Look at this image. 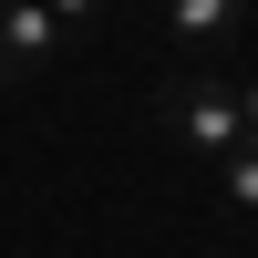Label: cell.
<instances>
[{"mask_svg": "<svg viewBox=\"0 0 258 258\" xmlns=\"http://www.w3.org/2000/svg\"><path fill=\"white\" fill-rule=\"evenodd\" d=\"M217 176H227V207H248V217H258V145L217 155Z\"/></svg>", "mask_w": 258, "mask_h": 258, "instance_id": "cell-5", "label": "cell"}, {"mask_svg": "<svg viewBox=\"0 0 258 258\" xmlns=\"http://www.w3.org/2000/svg\"><path fill=\"white\" fill-rule=\"evenodd\" d=\"M41 11H52V21H62V31H73V41H83V31H93V21H103V0H41Z\"/></svg>", "mask_w": 258, "mask_h": 258, "instance_id": "cell-6", "label": "cell"}, {"mask_svg": "<svg viewBox=\"0 0 258 258\" xmlns=\"http://www.w3.org/2000/svg\"><path fill=\"white\" fill-rule=\"evenodd\" d=\"M217 73H227V93H238V124H248V145H258V41L217 52Z\"/></svg>", "mask_w": 258, "mask_h": 258, "instance_id": "cell-4", "label": "cell"}, {"mask_svg": "<svg viewBox=\"0 0 258 258\" xmlns=\"http://www.w3.org/2000/svg\"><path fill=\"white\" fill-rule=\"evenodd\" d=\"M62 52H73V31H62L41 0H0V83H31V73H52Z\"/></svg>", "mask_w": 258, "mask_h": 258, "instance_id": "cell-2", "label": "cell"}, {"mask_svg": "<svg viewBox=\"0 0 258 258\" xmlns=\"http://www.w3.org/2000/svg\"><path fill=\"white\" fill-rule=\"evenodd\" d=\"M238 11H248V21H258V0H238Z\"/></svg>", "mask_w": 258, "mask_h": 258, "instance_id": "cell-7", "label": "cell"}, {"mask_svg": "<svg viewBox=\"0 0 258 258\" xmlns=\"http://www.w3.org/2000/svg\"><path fill=\"white\" fill-rule=\"evenodd\" d=\"M155 103H165V124H176V145H197L207 165L248 145V124H238V93H227L217 52H186L176 73H165V93H155Z\"/></svg>", "mask_w": 258, "mask_h": 258, "instance_id": "cell-1", "label": "cell"}, {"mask_svg": "<svg viewBox=\"0 0 258 258\" xmlns=\"http://www.w3.org/2000/svg\"><path fill=\"white\" fill-rule=\"evenodd\" d=\"M165 31H176V52H238L248 11L238 0H165Z\"/></svg>", "mask_w": 258, "mask_h": 258, "instance_id": "cell-3", "label": "cell"}]
</instances>
